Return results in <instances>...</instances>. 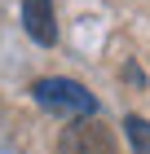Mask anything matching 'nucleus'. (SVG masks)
<instances>
[{
  "label": "nucleus",
  "instance_id": "obj_1",
  "mask_svg": "<svg viewBox=\"0 0 150 154\" xmlns=\"http://www.w3.org/2000/svg\"><path fill=\"white\" fill-rule=\"evenodd\" d=\"M35 101L44 110H58V115H93L97 110V97L84 88V84H75V79H62V75H53V79H35Z\"/></svg>",
  "mask_w": 150,
  "mask_h": 154
},
{
  "label": "nucleus",
  "instance_id": "obj_2",
  "mask_svg": "<svg viewBox=\"0 0 150 154\" xmlns=\"http://www.w3.org/2000/svg\"><path fill=\"white\" fill-rule=\"evenodd\" d=\"M58 145H62V154H119L115 132L106 128V123H97V119H88V115L66 123Z\"/></svg>",
  "mask_w": 150,
  "mask_h": 154
},
{
  "label": "nucleus",
  "instance_id": "obj_3",
  "mask_svg": "<svg viewBox=\"0 0 150 154\" xmlns=\"http://www.w3.org/2000/svg\"><path fill=\"white\" fill-rule=\"evenodd\" d=\"M22 22H27V35H31L35 44H53V40H58L53 0H22Z\"/></svg>",
  "mask_w": 150,
  "mask_h": 154
},
{
  "label": "nucleus",
  "instance_id": "obj_4",
  "mask_svg": "<svg viewBox=\"0 0 150 154\" xmlns=\"http://www.w3.org/2000/svg\"><path fill=\"white\" fill-rule=\"evenodd\" d=\"M124 132H128V141H132V154H150V119L124 115Z\"/></svg>",
  "mask_w": 150,
  "mask_h": 154
}]
</instances>
